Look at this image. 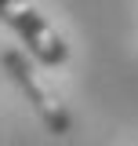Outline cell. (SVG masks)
<instances>
[{
    "label": "cell",
    "mask_w": 138,
    "mask_h": 146,
    "mask_svg": "<svg viewBox=\"0 0 138 146\" xmlns=\"http://www.w3.org/2000/svg\"><path fill=\"white\" fill-rule=\"evenodd\" d=\"M0 66H4V73H7L11 80H15V88L26 95V102L33 106V113L44 121V128H47L51 135H69V131H73V117H69L66 102H62L58 91L47 84L40 62H36L29 51L7 48V51H0Z\"/></svg>",
    "instance_id": "obj_1"
},
{
    "label": "cell",
    "mask_w": 138,
    "mask_h": 146,
    "mask_svg": "<svg viewBox=\"0 0 138 146\" xmlns=\"http://www.w3.org/2000/svg\"><path fill=\"white\" fill-rule=\"evenodd\" d=\"M0 22L26 44L40 66H66L69 62V44L47 18L36 11L29 0H0Z\"/></svg>",
    "instance_id": "obj_2"
}]
</instances>
